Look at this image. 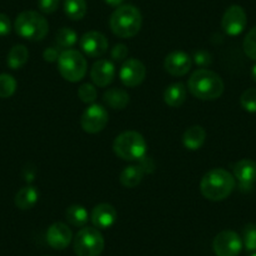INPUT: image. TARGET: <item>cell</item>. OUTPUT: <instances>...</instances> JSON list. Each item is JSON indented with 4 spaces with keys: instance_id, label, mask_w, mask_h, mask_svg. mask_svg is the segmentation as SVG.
<instances>
[{
    "instance_id": "1",
    "label": "cell",
    "mask_w": 256,
    "mask_h": 256,
    "mask_svg": "<svg viewBox=\"0 0 256 256\" xmlns=\"http://www.w3.org/2000/svg\"><path fill=\"white\" fill-rule=\"evenodd\" d=\"M236 180L224 168H212L201 178L200 190L204 198L210 201H222L232 194Z\"/></svg>"
},
{
    "instance_id": "2",
    "label": "cell",
    "mask_w": 256,
    "mask_h": 256,
    "mask_svg": "<svg viewBox=\"0 0 256 256\" xmlns=\"http://www.w3.org/2000/svg\"><path fill=\"white\" fill-rule=\"evenodd\" d=\"M225 86L218 73L206 68L194 72L188 80V90L202 100H215L222 96Z\"/></svg>"
},
{
    "instance_id": "3",
    "label": "cell",
    "mask_w": 256,
    "mask_h": 256,
    "mask_svg": "<svg viewBox=\"0 0 256 256\" xmlns=\"http://www.w3.org/2000/svg\"><path fill=\"white\" fill-rule=\"evenodd\" d=\"M110 30L120 38H134L141 30V12L131 4L118 6L110 16Z\"/></svg>"
},
{
    "instance_id": "4",
    "label": "cell",
    "mask_w": 256,
    "mask_h": 256,
    "mask_svg": "<svg viewBox=\"0 0 256 256\" xmlns=\"http://www.w3.org/2000/svg\"><path fill=\"white\" fill-rule=\"evenodd\" d=\"M113 151L124 161H141L144 157H146V140L136 131L122 132L113 142Z\"/></svg>"
},
{
    "instance_id": "5",
    "label": "cell",
    "mask_w": 256,
    "mask_h": 256,
    "mask_svg": "<svg viewBox=\"0 0 256 256\" xmlns=\"http://www.w3.org/2000/svg\"><path fill=\"white\" fill-rule=\"evenodd\" d=\"M16 34L26 40H43L49 32L48 20L34 10H26L19 14L14 23Z\"/></svg>"
},
{
    "instance_id": "6",
    "label": "cell",
    "mask_w": 256,
    "mask_h": 256,
    "mask_svg": "<svg viewBox=\"0 0 256 256\" xmlns=\"http://www.w3.org/2000/svg\"><path fill=\"white\" fill-rule=\"evenodd\" d=\"M58 70L68 82H80L87 73V60L80 52L67 49L60 53L58 59Z\"/></svg>"
},
{
    "instance_id": "7",
    "label": "cell",
    "mask_w": 256,
    "mask_h": 256,
    "mask_svg": "<svg viewBox=\"0 0 256 256\" xmlns=\"http://www.w3.org/2000/svg\"><path fill=\"white\" fill-rule=\"evenodd\" d=\"M77 256H100L104 248V238L97 228H83L73 242Z\"/></svg>"
},
{
    "instance_id": "8",
    "label": "cell",
    "mask_w": 256,
    "mask_h": 256,
    "mask_svg": "<svg viewBox=\"0 0 256 256\" xmlns=\"http://www.w3.org/2000/svg\"><path fill=\"white\" fill-rule=\"evenodd\" d=\"M108 120H110V116H108L107 110L102 104L93 103L83 112L80 117V126L84 132L96 134L104 130Z\"/></svg>"
},
{
    "instance_id": "9",
    "label": "cell",
    "mask_w": 256,
    "mask_h": 256,
    "mask_svg": "<svg viewBox=\"0 0 256 256\" xmlns=\"http://www.w3.org/2000/svg\"><path fill=\"white\" fill-rule=\"evenodd\" d=\"M216 256H238L242 250V240L232 230H224L215 236L212 242Z\"/></svg>"
},
{
    "instance_id": "10",
    "label": "cell",
    "mask_w": 256,
    "mask_h": 256,
    "mask_svg": "<svg viewBox=\"0 0 256 256\" xmlns=\"http://www.w3.org/2000/svg\"><path fill=\"white\" fill-rule=\"evenodd\" d=\"M146 67L138 59H127L120 70V80L126 87H137L146 78Z\"/></svg>"
},
{
    "instance_id": "11",
    "label": "cell",
    "mask_w": 256,
    "mask_h": 256,
    "mask_svg": "<svg viewBox=\"0 0 256 256\" xmlns=\"http://www.w3.org/2000/svg\"><path fill=\"white\" fill-rule=\"evenodd\" d=\"M246 23H248V18H246V13L242 6H231L230 8L226 9L224 14L221 26L228 36H236L242 33Z\"/></svg>"
},
{
    "instance_id": "12",
    "label": "cell",
    "mask_w": 256,
    "mask_h": 256,
    "mask_svg": "<svg viewBox=\"0 0 256 256\" xmlns=\"http://www.w3.org/2000/svg\"><path fill=\"white\" fill-rule=\"evenodd\" d=\"M80 46L83 53L90 58L102 56L108 50V40L104 34L94 30L83 34Z\"/></svg>"
},
{
    "instance_id": "13",
    "label": "cell",
    "mask_w": 256,
    "mask_h": 256,
    "mask_svg": "<svg viewBox=\"0 0 256 256\" xmlns=\"http://www.w3.org/2000/svg\"><path fill=\"white\" fill-rule=\"evenodd\" d=\"M234 177L238 181L241 191H250L256 182V162L248 158L236 162L234 166Z\"/></svg>"
},
{
    "instance_id": "14",
    "label": "cell",
    "mask_w": 256,
    "mask_h": 256,
    "mask_svg": "<svg viewBox=\"0 0 256 256\" xmlns=\"http://www.w3.org/2000/svg\"><path fill=\"white\" fill-rule=\"evenodd\" d=\"M192 59L188 54L182 50H174L164 59V70L174 77H182L191 70Z\"/></svg>"
},
{
    "instance_id": "15",
    "label": "cell",
    "mask_w": 256,
    "mask_h": 256,
    "mask_svg": "<svg viewBox=\"0 0 256 256\" xmlns=\"http://www.w3.org/2000/svg\"><path fill=\"white\" fill-rule=\"evenodd\" d=\"M116 76L114 64L108 59H100L90 70V80L98 87H107L113 82Z\"/></svg>"
},
{
    "instance_id": "16",
    "label": "cell",
    "mask_w": 256,
    "mask_h": 256,
    "mask_svg": "<svg viewBox=\"0 0 256 256\" xmlns=\"http://www.w3.org/2000/svg\"><path fill=\"white\" fill-rule=\"evenodd\" d=\"M46 241L56 250H63L72 241V231L66 224L56 222L49 226L46 231Z\"/></svg>"
},
{
    "instance_id": "17",
    "label": "cell",
    "mask_w": 256,
    "mask_h": 256,
    "mask_svg": "<svg viewBox=\"0 0 256 256\" xmlns=\"http://www.w3.org/2000/svg\"><path fill=\"white\" fill-rule=\"evenodd\" d=\"M90 220L97 228H110L117 220V211L110 204H100L94 206L90 214Z\"/></svg>"
},
{
    "instance_id": "18",
    "label": "cell",
    "mask_w": 256,
    "mask_h": 256,
    "mask_svg": "<svg viewBox=\"0 0 256 256\" xmlns=\"http://www.w3.org/2000/svg\"><path fill=\"white\" fill-rule=\"evenodd\" d=\"M206 140V131L201 126H192V127L187 128L186 132L182 137V142L184 146L190 151H196L202 147Z\"/></svg>"
},
{
    "instance_id": "19",
    "label": "cell",
    "mask_w": 256,
    "mask_h": 256,
    "mask_svg": "<svg viewBox=\"0 0 256 256\" xmlns=\"http://www.w3.org/2000/svg\"><path fill=\"white\" fill-rule=\"evenodd\" d=\"M39 200V191L34 186H26L16 192L14 202L20 210H30Z\"/></svg>"
},
{
    "instance_id": "20",
    "label": "cell",
    "mask_w": 256,
    "mask_h": 256,
    "mask_svg": "<svg viewBox=\"0 0 256 256\" xmlns=\"http://www.w3.org/2000/svg\"><path fill=\"white\" fill-rule=\"evenodd\" d=\"M187 90L182 83H174L168 86L164 93V100L167 106L172 108H177L182 106L186 100Z\"/></svg>"
},
{
    "instance_id": "21",
    "label": "cell",
    "mask_w": 256,
    "mask_h": 256,
    "mask_svg": "<svg viewBox=\"0 0 256 256\" xmlns=\"http://www.w3.org/2000/svg\"><path fill=\"white\" fill-rule=\"evenodd\" d=\"M103 100L113 110H123L130 103V94L120 88H110L104 92Z\"/></svg>"
},
{
    "instance_id": "22",
    "label": "cell",
    "mask_w": 256,
    "mask_h": 256,
    "mask_svg": "<svg viewBox=\"0 0 256 256\" xmlns=\"http://www.w3.org/2000/svg\"><path fill=\"white\" fill-rule=\"evenodd\" d=\"M144 171L140 164H132V166H127L120 174V184L128 188H134L137 184H141L144 180Z\"/></svg>"
},
{
    "instance_id": "23",
    "label": "cell",
    "mask_w": 256,
    "mask_h": 256,
    "mask_svg": "<svg viewBox=\"0 0 256 256\" xmlns=\"http://www.w3.org/2000/svg\"><path fill=\"white\" fill-rule=\"evenodd\" d=\"M29 58V52L26 46L23 44H16L9 50L6 63L12 70H20L22 67L26 66Z\"/></svg>"
},
{
    "instance_id": "24",
    "label": "cell",
    "mask_w": 256,
    "mask_h": 256,
    "mask_svg": "<svg viewBox=\"0 0 256 256\" xmlns=\"http://www.w3.org/2000/svg\"><path fill=\"white\" fill-rule=\"evenodd\" d=\"M64 13L70 20H80L87 14L86 0H64Z\"/></svg>"
},
{
    "instance_id": "25",
    "label": "cell",
    "mask_w": 256,
    "mask_h": 256,
    "mask_svg": "<svg viewBox=\"0 0 256 256\" xmlns=\"http://www.w3.org/2000/svg\"><path fill=\"white\" fill-rule=\"evenodd\" d=\"M66 218L73 226H84L88 222V211L82 205H72L66 211Z\"/></svg>"
},
{
    "instance_id": "26",
    "label": "cell",
    "mask_w": 256,
    "mask_h": 256,
    "mask_svg": "<svg viewBox=\"0 0 256 256\" xmlns=\"http://www.w3.org/2000/svg\"><path fill=\"white\" fill-rule=\"evenodd\" d=\"M56 42L58 44L59 48L67 50V49H72V46H76V43L78 42L77 33H76L73 29L70 28H60L56 33Z\"/></svg>"
},
{
    "instance_id": "27",
    "label": "cell",
    "mask_w": 256,
    "mask_h": 256,
    "mask_svg": "<svg viewBox=\"0 0 256 256\" xmlns=\"http://www.w3.org/2000/svg\"><path fill=\"white\" fill-rule=\"evenodd\" d=\"M16 80L13 76L3 73L0 74V98H9L16 93Z\"/></svg>"
},
{
    "instance_id": "28",
    "label": "cell",
    "mask_w": 256,
    "mask_h": 256,
    "mask_svg": "<svg viewBox=\"0 0 256 256\" xmlns=\"http://www.w3.org/2000/svg\"><path fill=\"white\" fill-rule=\"evenodd\" d=\"M242 245L248 251L256 250V225L255 224H248L242 228Z\"/></svg>"
},
{
    "instance_id": "29",
    "label": "cell",
    "mask_w": 256,
    "mask_h": 256,
    "mask_svg": "<svg viewBox=\"0 0 256 256\" xmlns=\"http://www.w3.org/2000/svg\"><path fill=\"white\" fill-rule=\"evenodd\" d=\"M240 104L246 112H256V88H248L241 94Z\"/></svg>"
},
{
    "instance_id": "30",
    "label": "cell",
    "mask_w": 256,
    "mask_h": 256,
    "mask_svg": "<svg viewBox=\"0 0 256 256\" xmlns=\"http://www.w3.org/2000/svg\"><path fill=\"white\" fill-rule=\"evenodd\" d=\"M78 97L83 103L87 104H93L94 100H97V90L90 83H84L78 88Z\"/></svg>"
},
{
    "instance_id": "31",
    "label": "cell",
    "mask_w": 256,
    "mask_h": 256,
    "mask_svg": "<svg viewBox=\"0 0 256 256\" xmlns=\"http://www.w3.org/2000/svg\"><path fill=\"white\" fill-rule=\"evenodd\" d=\"M244 52L248 58L256 60V26H254L244 39Z\"/></svg>"
},
{
    "instance_id": "32",
    "label": "cell",
    "mask_w": 256,
    "mask_h": 256,
    "mask_svg": "<svg viewBox=\"0 0 256 256\" xmlns=\"http://www.w3.org/2000/svg\"><path fill=\"white\" fill-rule=\"evenodd\" d=\"M194 62L198 67H208L212 63V56L208 50H198L194 54Z\"/></svg>"
},
{
    "instance_id": "33",
    "label": "cell",
    "mask_w": 256,
    "mask_h": 256,
    "mask_svg": "<svg viewBox=\"0 0 256 256\" xmlns=\"http://www.w3.org/2000/svg\"><path fill=\"white\" fill-rule=\"evenodd\" d=\"M60 0H38V6L42 13L52 14L58 9Z\"/></svg>"
},
{
    "instance_id": "34",
    "label": "cell",
    "mask_w": 256,
    "mask_h": 256,
    "mask_svg": "<svg viewBox=\"0 0 256 256\" xmlns=\"http://www.w3.org/2000/svg\"><path fill=\"white\" fill-rule=\"evenodd\" d=\"M128 56V49L124 44H116L110 50V58L114 62H123Z\"/></svg>"
},
{
    "instance_id": "35",
    "label": "cell",
    "mask_w": 256,
    "mask_h": 256,
    "mask_svg": "<svg viewBox=\"0 0 256 256\" xmlns=\"http://www.w3.org/2000/svg\"><path fill=\"white\" fill-rule=\"evenodd\" d=\"M59 56H60V52L56 46H49L46 50L43 52V58L46 62L49 63H54V62H58Z\"/></svg>"
},
{
    "instance_id": "36",
    "label": "cell",
    "mask_w": 256,
    "mask_h": 256,
    "mask_svg": "<svg viewBox=\"0 0 256 256\" xmlns=\"http://www.w3.org/2000/svg\"><path fill=\"white\" fill-rule=\"evenodd\" d=\"M12 32V22L8 16L0 13V36H8Z\"/></svg>"
},
{
    "instance_id": "37",
    "label": "cell",
    "mask_w": 256,
    "mask_h": 256,
    "mask_svg": "<svg viewBox=\"0 0 256 256\" xmlns=\"http://www.w3.org/2000/svg\"><path fill=\"white\" fill-rule=\"evenodd\" d=\"M23 178L24 181L28 182V184H32V182L36 180V167L34 166L33 164H26V167L23 168Z\"/></svg>"
},
{
    "instance_id": "38",
    "label": "cell",
    "mask_w": 256,
    "mask_h": 256,
    "mask_svg": "<svg viewBox=\"0 0 256 256\" xmlns=\"http://www.w3.org/2000/svg\"><path fill=\"white\" fill-rule=\"evenodd\" d=\"M124 0H104V3L108 4L110 6H114V8H118V6H122V3Z\"/></svg>"
},
{
    "instance_id": "39",
    "label": "cell",
    "mask_w": 256,
    "mask_h": 256,
    "mask_svg": "<svg viewBox=\"0 0 256 256\" xmlns=\"http://www.w3.org/2000/svg\"><path fill=\"white\" fill-rule=\"evenodd\" d=\"M251 77H252V80L256 82V64L252 67V70H251Z\"/></svg>"
},
{
    "instance_id": "40",
    "label": "cell",
    "mask_w": 256,
    "mask_h": 256,
    "mask_svg": "<svg viewBox=\"0 0 256 256\" xmlns=\"http://www.w3.org/2000/svg\"><path fill=\"white\" fill-rule=\"evenodd\" d=\"M250 256H256V252H255V254H252V255H250Z\"/></svg>"
}]
</instances>
